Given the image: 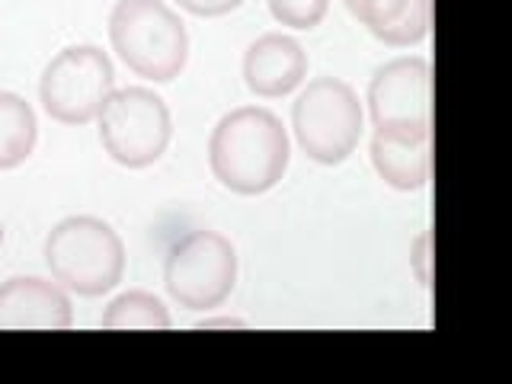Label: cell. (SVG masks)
<instances>
[{"label":"cell","mask_w":512,"mask_h":384,"mask_svg":"<svg viewBox=\"0 0 512 384\" xmlns=\"http://www.w3.org/2000/svg\"><path fill=\"white\" fill-rule=\"evenodd\" d=\"M292 160L288 128L272 109L237 106L221 116L208 138V170L237 196L276 189Z\"/></svg>","instance_id":"cell-1"},{"label":"cell","mask_w":512,"mask_h":384,"mask_svg":"<svg viewBox=\"0 0 512 384\" xmlns=\"http://www.w3.org/2000/svg\"><path fill=\"white\" fill-rule=\"evenodd\" d=\"M109 42L128 71L154 84H170L189 61V32L164 0H116Z\"/></svg>","instance_id":"cell-2"},{"label":"cell","mask_w":512,"mask_h":384,"mask_svg":"<svg viewBox=\"0 0 512 384\" xmlns=\"http://www.w3.org/2000/svg\"><path fill=\"white\" fill-rule=\"evenodd\" d=\"M45 263L64 292L100 298L125 276V244L109 221L93 215L61 218L45 237Z\"/></svg>","instance_id":"cell-3"},{"label":"cell","mask_w":512,"mask_h":384,"mask_svg":"<svg viewBox=\"0 0 512 384\" xmlns=\"http://www.w3.org/2000/svg\"><path fill=\"white\" fill-rule=\"evenodd\" d=\"M365 128L359 93L340 77H314L292 103V135L308 160L340 167L356 154Z\"/></svg>","instance_id":"cell-4"},{"label":"cell","mask_w":512,"mask_h":384,"mask_svg":"<svg viewBox=\"0 0 512 384\" xmlns=\"http://www.w3.org/2000/svg\"><path fill=\"white\" fill-rule=\"evenodd\" d=\"M368 119L388 141H432V68L420 55H400L381 64L368 80Z\"/></svg>","instance_id":"cell-5"},{"label":"cell","mask_w":512,"mask_h":384,"mask_svg":"<svg viewBox=\"0 0 512 384\" xmlns=\"http://www.w3.org/2000/svg\"><path fill=\"white\" fill-rule=\"evenodd\" d=\"M237 285V250L218 231H189L164 256V288L186 311H212Z\"/></svg>","instance_id":"cell-6"},{"label":"cell","mask_w":512,"mask_h":384,"mask_svg":"<svg viewBox=\"0 0 512 384\" xmlns=\"http://www.w3.org/2000/svg\"><path fill=\"white\" fill-rule=\"evenodd\" d=\"M96 122H100L103 151L128 170L157 164L173 138L170 109L151 87L112 90Z\"/></svg>","instance_id":"cell-7"},{"label":"cell","mask_w":512,"mask_h":384,"mask_svg":"<svg viewBox=\"0 0 512 384\" xmlns=\"http://www.w3.org/2000/svg\"><path fill=\"white\" fill-rule=\"evenodd\" d=\"M112 90H116V68L96 45L61 48L39 77V103L61 125L93 122Z\"/></svg>","instance_id":"cell-8"},{"label":"cell","mask_w":512,"mask_h":384,"mask_svg":"<svg viewBox=\"0 0 512 384\" xmlns=\"http://www.w3.org/2000/svg\"><path fill=\"white\" fill-rule=\"evenodd\" d=\"M71 324V298L58 282L39 276L0 282V330H68Z\"/></svg>","instance_id":"cell-9"},{"label":"cell","mask_w":512,"mask_h":384,"mask_svg":"<svg viewBox=\"0 0 512 384\" xmlns=\"http://www.w3.org/2000/svg\"><path fill=\"white\" fill-rule=\"evenodd\" d=\"M308 77V52L285 32H266L244 52V84L263 100H279Z\"/></svg>","instance_id":"cell-10"},{"label":"cell","mask_w":512,"mask_h":384,"mask_svg":"<svg viewBox=\"0 0 512 384\" xmlns=\"http://www.w3.org/2000/svg\"><path fill=\"white\" fill-rule=\"evenodd\" d=\"M378 42L394 48L420 45L432 26V0H343Z\"/></svg>","instance_id":"cell-11"},{"label":"cell","mask_w":512,"mask_h":384,"mask_svg":"<svg viewBox=\"0 0 512 384\" xmlns=\"http://www.w3.org/2000/svg\"><path fill=\"white\" fill-rule=\"evenodd\" d=\"M368 157H372L375 173L397 192H416L429 183L432 176V141H388L381 135H372L368 144Z\"/></svg>","instance_id":"cell-12"},{"label":"cell","mask_w":512,"mask_h":384,"mask_svg":"<svg viewBox=\"0 0 512 384\" xmlns=\"http://www.w3.org/2000/svg\"><path fill=\"white\" fill-rule=\"evenodd\" d=\"M39 122L32 106L20 93L0 90V170H13L26 164L36 151Z\"/></svg>","instance_id":"cell-13"},{"label":"cell","mask_w":512,"mask_h":384,"mask_svg":"<svg viewBox=\"0 0 512 384\" xmlns=\"http://www.w3.org/2000/svg\"><path fill=\"white\" fill-rule=\"evenodd\" d=\"M100 324L106 330H170L173 320L157 295L144 292V288H132V292H122L119 298L109 301Z\"/></svg>","instance_id":"cell-14"},{"label":"cell","mask_w":512,"mask_h":384,"mask_svg":"<svg viewBox=\"0 0 512 384\" xmlns=\"http://www.w3.org/2000/svg\"><path fill=\"white\" fill-rule=\"evenodd\" d=\"M266 4H269L272 20L298 32L320 26L324 16L330 13V0H266Z\"/></svg>","instance_id":"cell-15"},{"label":"cell","mask_w":512,"mask_h":384,"mask_svg":"<svg viewBox=\"0 0 512 384\" xmlns=\"http://www.w3.org/2000/svg\"><path fill=\"white\" fill-rule=\"evenodd\" d=\"M429 234L423 231L420 237L413 240V247H410V269H413V276L416 282H420L423 288H429L432 282V256H429Z\"/></svg>","instance_id":"cell-16"},{"label":"cell","mask_w":512,"mask_h":384,"mask_svg":"<svg viewBox=\"0 0 512 384\" xmlns=\"http://www.w3.org/2000/svg\"><path fill=\"white\" fill-rule=\"evenodd\" d=\"M173 4L192 16H224L234 13L244 0H173Z\"/></svg>","instance_id":"cell-17"},{"label":"cell","mask_w":512,"mask_h":384,"mask_svg":"<svg viewBox=\"0 0 512 384\" xmlns=\"http://www.w3.org/2000/svg\"><path fill=\"white\" fill-rule=\"evenodd\" d=\"M196 327L199 330H218V327L231 330V327H247V320H240V317H205V320H199Z\"/></svg>","instance_id":"cell-18"}]
</instances>
